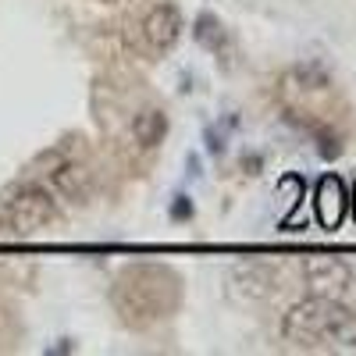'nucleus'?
<instances>
[{"label": "nucleus", "mask_w": 356, "mask_h": 356, "mask_svg": "<svg viewBox=\"0 0 356 356\" xmlns=\"http://www.w3.org/2000/svg\"><path fill=\"white\" fill-rule=\"evenodd\" d=\"M282 335L296 346H339L356 349V314L335 296H307L282 321Z\"/></svg>", "instance_id": "obj_1"}, {"label": "nucleus", "mask_w": 356, "mask_h": 356, "mask_svg": "<svg viewBox=\"0 0 356 356\" xmlns=\"http://www.w3.org/2000/svg\"><path fill=\"white\" fill-rule=\"evenodd\" d=\"M61 214V200L50 193L43 178H22L0 193V239H25L36 235Z\"/></svg>", "instance_id": "obj_2"}, {"label": "nucleus", "mask_w": 356, "mask_h": 356, "mask_svg": "<svg viewBox=\"0 0 356 356\" xmlns=\"http://www.w3.org/2000/svg\"><path fill=\"white\" fill-rule=\"evenodd\" d=\"M178 36H182V11L168 0L154 4L139 22V50L146 54H168L178 43Z\"/></svg>", "instance_id": "obj_3"}, {"label": "nucleus", "mask_w": 356, "mask_h": 356, "mask_svg": "<svg viewBox=\"0 0 356 356\" xmlns=\"http://www.w3.org/2000/svg\"><path fill=\"white\" fill-rule=\"evenodd\" d=\"M303 278H307V285L317 296H339V292H346L353 285L349 264L339 260V257H328V253L303 257Z\"/></svg>", "instance_id": "obj_4"}, {"label": "nucleus", "mask_w": 356, "mask_h": 356, "mask_svg": "<svg viewBox=\"0 0 356 356\" xmlns=\"http://www.w3.org/2000/svg\"><path fill=\"white\" fill-rule=\"evenodd\" d=\"M43 182L50 186V193L57 196V200H65V203H75V207H82V203H89V193H93V171H89L86 164H79V161H65L61 168H54Z\"/></svg>", "instance_id": "obj_5"}, {"label": "nucleus", "mask_w": 356, "mask_h": 356, "mask_svg": "<svg viewBox=\"0 0 356 356\" xmlns=\"http://www.w3.org/2000/svg\"><path fill=\"white\" fill-rule=\"evenodd\" d=\"M346 207H349V200H346L342 178L339 175H324L317 182V193H314V214H317V221L328 232L339 228L342 218H346Z\"/></svg>", "instance_id": "obj_6"}, {"label": "nucleus", "mask_w": 356, "mask_h": 356, "mask_svg": "<svg viewBox=\"0 0 356 356\" xmlns=\"http://www.w3.org/2000/svg\"><path fill=\"white\" fill-rule=\"evenodd\" d=\"M193 36L203 50H211L221 65H228V54H232V43H228V29L221 25V18L214 11H200L196 22H193Z\"/></svg>", "instance_id": "obj_7"}, {"label": "nucleus", "mask_w": 356, "mask_h": 356, "mask_svg": "<svg viewBox=\"0 0 356 356\" xmlns=\"http://www.w3.org/2000/svg\"><path fill=\"white\" fill-rule=\"evenodd\" d=\"M164 136H168V118H164V111L150 107V111H139V114L132 118V139H136L139 150H157V146L164 143Z\"/></svg>", "instance_id": "obj_8"}, {"label": "nucleus", "mask_w": 356, "mask_h": 356, "mask_svg": "<svg viewBox=\"0 0 356 356\" xmlns=\"http://www.w3.org/2000/svg\"><path fill=\"white\" fill-rule=\"evenodd\" d=\"M68 157H72V143H54V146H47V150H40L33 161H29L25 175L29 178H47L54 168H61Z\"/></svg>", "instance_id": "obj_9"}, {"label": "nucleus", "mask_w": 356, "mask_h": 356, "mask_svg": "<svg viewBox=\"0 0 356 356\" xmlns=\"http://www.w3.org/2000/svg\"><path fill=\"white\" fill-rule=\"evenodd\" d=\"M292 82H300V89H324L332 82V75H328V68H321V65H296L292 68V75H289Z\"/></svg>", "instance_id": "obj_10"}, {"label": "nucleus", "mask_w": 356, "mask_h": 356, "mask_svg": "<svg viewBox=\"0 0 356 356\" xmlns=\"http://www.w3.org/2000/svg\"><path fill=\"white\" fill-rule=\"evenodd\" d=\"M171 218H178V221H189V218H193V203H189V196H175V203H171Z\"/></svg>", "instance_id": "obj_11"}, {"label": "nucleus", "mask_w": 356, "mask_h": 356, "mask_svg": "<svg viewBox=\"0 0 356 356\" xmlns=\"http://www.w3.org/2000/svg\"><path fill=\"white\" fill-rule=\"evenodd\" d=\"M203 136H207V150H211V154H225V136H221V129L211 125Z\"/></svg>", "instance_id": "obj_12"}, {"label": "nucleus", "mask_w": 356, "mask_h": 356, "mask_svg": "<svg viewBox=\"0 0 356 356\" xmlns=\"http://www.w3.org/2000/svg\"><path fill=\"white\" fill-rule=\"evenodd\" d=\"M349 207H353V218H356V186H353V200H349Z\"/></svg>", "instance_id": "obj_13"}]
</instances>
